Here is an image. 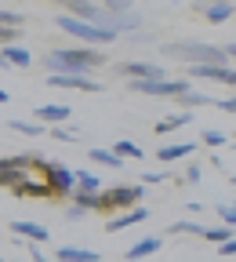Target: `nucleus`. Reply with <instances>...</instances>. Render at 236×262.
I'll return each instance as SVG.
<instances>
[{
  "label": "nucleus",
  "mask_w": 236,
  "mask_h": 262,
  "mask_svg": "<svg viewBox=\"0 0 236 262\" xmlns=\"http://www.w3.org/2000/svg\"><path fill=\"white\" fill-rule=\"evenodd\" d=\"M106 62L109 58L102 48H58V51L44 55V66L51 73H87V70H98Z\"/></svg>",
  "instance_id": "obj_1"
},
{
  "label": "nucleus",
  "mask_w": 236,
  "mask_h": 262,
  "mask_svg": "<svg viewBox=\"0 0 236 262\" xmlns=\"http://www.w3.org/2000/svg\"><path fill=\"white\" fill-rule=\"evenodd\" d=\"M33 168L44 175V182L51 186V193L58 196V201H65V196L77 193V171H69L65 164H55V160H48L40 153H33Z\"/></svg>",
  "instance_id": "obj_2"
},
{
  "label": "nucleus",
  "mask_w": 236,
  "mask_h": 262,
  "mask_svg": "<svg viewBox=\"0 0 236 262\" xmlns=\"http://www.w3.org/2000/svg\"><path fill=\"white\" fill-rule=\"evenodd\" d=\"M163 55H167V58H185V62H193V66H225V62H229V58H225V48L193 44V40H185V44H163Z\"/></svg>",
  "instance_id": "obj_3"
},
{
  "label": "nucleus",
  "mask_w": 236,
  "mask_h": 262,
  "mask_svg": "<svg viewBox=\"0 0 236 262\" xmlns=\"http://www.w3.org/2000/svg\"><path fill=\"white\" fill-rule=\"evenodd\" d=\"M142 196H146V186H138V182H124V186L102 189L98 215H120V211H131V208L142 204Z\"/></svg>",
  "instance_id": "obj_4"
},
{
  "label": "nucleus",
  "mask_w": 236,
  "mask_h": 262,
  "mask_svg": "<svg viewBox=\"0 0 236 262\" xmlns=\"http://www.w3.org/2000/svg\"><path fill=\"white\" fill-rule=\"evenodd\" d=\"M55 26H58L62 33H69L73 40H80L84 48H95V44H109V40H116L113 33L98 29V26H91V22H80V18H73V15H55Z\"/></svg>",
  "instance_id": "obj_5"
},
{
  "label": "nucleus",
  "mask_w": 236,
  "mask_h": 262,
  "mask_svg": "<svg viewBox=\"0 0 236 262\" xmlns=\"http://www.w3.org/2000/svg\"><path fill=\"white\" fill-rule=\"evenodd\" d=\"M116 73L127 77V84H142V80H167V70L156 62H116Z\"/></svg>",
  "instance_id": "obj_6"
},
{
  "label": "nucleus",
  "mask_w": 236,
  "mask_h": 262,
  "mask_svg": "<svg viewBox=\"0 0 236 262\" xmlns=\"http://www.w3.org/2000/svg\"><path fill=\"white\" fill-rule=\"evenodd\" d=\"M134 91H142V95H156V98H182L185 91H193L189 88V80H142V84H131Z\"/></svg>",
  "instance_id": "obj_7"
},
{
  "label": "nucleus",
  "mask_w": 236,
  "mask_h": 262,
  "mask_svg": "<svg viewBox=\"0 0 236 262\" xmlns=\"http://www.w3.org/2000/svg\"><path fill=\"white\" fill-rule=\"evenodd\" d=\"M48 88H69V91H87V95L102 91V84L87 73H48Z\"/></svg>",
  "instance_id": "obj_8"
},
{
  "label": "nucleus",
  "mask_w": 236,
  "mask_h": 262,
  "mask_svg": "<svg viewBox=\"0 0 236 262\" xmlns=\"http://www.w3.org/2000/svg\"><path fill=\"white\" fill-rule=\"evenodd\" d=\"M189 77L193 80H218L225 88H236V70H229V66H189Z\"/></svg>",
  "instance_id": "obj_9"
},
{
  "label": "nucleus",
  "mask_w": 236,
  "mask_h": 262,
  "mask_svg": "<svg viewBox=\"0 0 236 262\" xmlns=\"http://www.w3.org/2000/svg\"><path fill=\"white\" fill-rule=\"evenodd\" d=\"M11 233L15 237H22L26 244H48V226H40V222H33V219H15L11 222Z\"/></svg>",
  "instance_id": "obj_10"
},
{
  "label": "nucleus",
  "mask_w": 236,
  "mask_h": 262,
  "mask_svg": "<svg viewBox=\"0 0 236 262\" xmlns=\"http://www.w3.org/2000/svg\"><path fill=\"white\" fill-rule=\"evenodd\" d=\"M15 196H29V201H55V193H51V186L44 182V179H22L15 189H11Z\"/></svg>",
  "instance_id": "obj_11"
},
{
  "label": "nucleus",
  "mask_w": 236,
  "mask_h": 262,
  "mask_svg": "<svg viewBox=\"0 0 236 262\" xmlns=\"http://www.w3.org/2000/svg\"><path fill=\"white\" fill-rule=\"evenodd\" d=\"M142 219H149V208L138 204V208H131V211H120L106 222V233H120V229H131V226H138Z\"/></svg>",
  "instance_id": "obj_12"
},
{
  "label": "nucleus",
  "mask_w": 236,
  "mask_h": 262,
  "mask_svg": "<svg viewBox=\"0 0 236 262\" xmlns=\"http://www.w3.org/2000/svg\"><path fill=\"white\" fill-rule=\"evenodd\" d=\"M193 8L204 15L211 26H222V22H229L236 15V4H193Z\"/></svg>",
  "instance_id": "obj_13"
},
{
  "label": "nucleus",
  "mask_w": 236,
  "mask_h": 262,
  "mask_svg": "<svg viewBox=\"0 0 236 262\" xmlns=\"http://www.w3.org/2000/svg\"><path fill=\"white\" fill-rule=\"evenodd\" d=\"M69 120V106L65 102H58V106H37V124L44 127V124H51V127H58V124H65Z\"/></svg>",
  "instance_id": "obj_14"
},
{
  "label": "nucleus",
  "mask_w": 236,
  "mask_h": 262,
  "mask_svg": "<svg viewBox=\"0 0 236 262\" xmlns=\"http://www.w3.org/2000/svg\"><path fill=\"white\" fill-rule=\"evenodd\" d=\"M0 55H4V62L11 66V70H29V66H33V55H29V48H22V44H11V48L0 51Z\"/></svg>",
  "instance_id": "obj_15"
},
{
  "label": "nucleus",
  "mask_w": 236,
  "mask_h": 262,
  "mask_svg": "<svg viewBox=\"0 0 236 262\" xmlns=\"http://www.w3.org/2000/svg\"><path fill=\"white\" fill-rule=\"evenodd\" d=\"M160 248H163V241H160V237H146V241H138V244H131V248H127V262L149 258V255H156Z\"/></svg>",
  "instance_id": "obj_16"
},
{
  "label": "nucleus",
  "mask_w": 236,
  "mask_h": 262,
  "mask_svg": "<svg viewBox=\"0 0 236 262\" xmlns=\"http://www.w3.org/2000/svg\"><path fill=\"white\" fill-rule=\"evenodd\" d=\"M58 262H98V251L91 248H55Z\"/></svg>",
  "instance_id": "obj_17"
},
{
  "label": "nucleus",
  "mask_w": 236,
  "mask_h": 262,
  "mask_svg": "<svg viewBox=\"0 0 236 262\" xmlns=\"http://www.w3.org/2000/svg\"><path fill=\"white\" fill-rule=\"evenodd\" d=\"M175 102L182 106V113H193V110H200V106H215L218 98H211V95H204V91H185L182 98H175Z\"/></svg>",
  "instance_id": "obj_18"
},
{
  "label": "nucleus",
  "mask_w": 236,
  "mask_h": 262,
  "mask_svg": "<svg viewBox=\"0 0 236 262\" xmlns=\"http://www.w3.org/2000/svg\"><path fill=\"white\" fill-rule=\"evenodd\" d=\"M65 8H69V15L80 18V22H95V18H98V8H102V4H91V0H69Z\"/></svg>",
  "instance_id": "obj_19"
},
{
  "label": "nucleus",
  "mask_w": 236,
  "mask_h": 262,
  "mask_svg": "<svg viewBox=\"0 0 236 262\" xmlns=\"http://www.w3.org/2000/svg\"><path fill=\"white\" fill-rule=\"evenodd\" d=\"M193 153H196V142H175V146H163L156 157L163 164H171V160H182V157H193Z\"/></svg>",
  "instance_id": "obj_20"
},
{
  "label": "nucleus",
  "mask_w": 236,
  "mask_h": 262,
  "mask_svg": "<svg viewBox=\"0 0 236 262\" xmlns=\"http://www.w3.org/2000/svg\"><path fill=\"white\" fill-rule=\"evenodd\" d=\"M189 120H193V113H182V110H178V113H171V117H163V120L156 124V135H171V131L185 127Z\"/></svg>",
  "instance_id": "obj_21"
},
{
  "label": "nucleus",
  "mask_w": 236,
  "mask_h": 262,
  "mask_svg": "<svg viewBox=\"0 0 236 262\" xmlns=\"http://www.w3.org/2000/svg\"><path fill=\"white\" fill-rule=\"evenodd\" d=\"M87 157H91V160H98L102 168H116V171L124 168V160H120L113 149H106V146H95V149H87Z\"/></svg>",
  "instance_id": "obj_22"
},
{
  "label": "nucleus",
  "mask_w": 236,
  "mask_h": 262,
  "mask_svg": "<svg viewBox=\"0 0 236 262\" xmlns=\"http://www.w3.org/2000/svg\"><path fill=\"white\" fill-rule=\"evenodd\" d=\"M204 222H193V219H178V222H171L167 226V233H193V237H204Z\"/></svg>",
  "instance_id": "obj_23"
},
{
  "label": "nucleus",
  "mask_w": 236,
  "mask_h": 262,
  "mask_svg": "<svg viewBox=\"0 0 236 262\" xmlns=\"http://www.w3.org/2000/svg\"><path fill=\"white\" fill-rule=\"evenodd\" d=\"M77 189L80 193H102V179L95 171H77Z\"/></svg>",
  "instance_id": "obj_24"
},
{
  "label": "nucleus",
  "mask_w": 236,
  "mask_h": 262,
  "mask_svg": "<svg viewBox=\"0 0 236 262\" xmlns=\"http://www.w3.org/2000/svg\"><path fill=\"white\" fill-rule=\"evenodd\" d=\"M48 135L55 142H80V127H69V124H58V127H48Z\"/></svg>",
  "instance_id": "obj_25"
},
{
  "label": "nucleus",
  "mask_w": 236,
  "mask_h": 262,
  "mask_svg": "<svg viewBox=\"0 0 236 262\" xmlns=\"http://www.w3.org/2000/svg\"><path fill=\"white\" fill-rule=\"evenodd\" d=\"M11 131H18V135H29V139L48 135V127H40L37 120H11Z\"/></svg>",
  "instance_id": "obj_26"
},
{
  "label": "nucleus",
  "mask_w": 236,
  "mask_h": 262,
  "mask_svg": "<svg viewBox=\"0 0 236 262\" xmlns=\"http://www.w3.org/2000/svg\"><path fill=\"white\" fill-rule=\"evenodd\" d=\"M109 149H113L120 160H124V157H131V160H146V153L134 146V142H127V139H120V142H116V146H109Z\"/></svg>",
  "instance_id": "obj_27"
},
{
  "label": "nucleus",
  "mask_w": 236,
  "mask_h": 262,
  "mask_svg": "<svg viewBox=\"0 0 236 262\" xmlns=\"http://www.w3.org/2000/svg\"><path fill=\"white\" fill-rule=\"evenodd\" d=\"M229 237H232V233H229V226H222V222H218V226H207V229H204V241H211V244H218V248H222V244H225Z\"/></svg>",
  "instance_id": "obj_28"
},
{
  "label": "nucleus",
  "mask_w": 236,
  "mask_h": 262,
  "mask_svg": "<svg viewBox=\"0 0 236 262\" xmlns=\"http://www.w3.org/2000/svg\"><path fill=\"white\" fill-rule=\"evenodd\" d=\"M225 142H229V135H225V131H218V127H207V131H204V146L218 149V146H225Z\"/></svg>",
  "instance_id": "obj_29"
},
{
  "label": "nucleus",
  "mask_w": 236,
  "mask_h": 262,
  "mask_svg": "<svg viewBox=\"0 0 236 262\" xmlns=\"http://www.w3.org/2000/svg\"><path fill=\"white\" fill-rule=\"evenodd\" d=\"M0 26L22 29V26H26V15H18V11H8V8H0Z\"/></svg>",
  "instance_id": "obj_30"
},
{
  "label": "nucleus",
  "mask_w": 236,
  "mask_h": 262,
  "mask_svg": "<svg viewBox=\"0 0 236 262\" xmlns=\"http://www.w3.org/2000/svg\"><path fill=\"white\" fill-rule=\"evenodd\" d=\"M218 219H222V226H236V204H218Z\"/></svg>",
  "instance_id": "obj_31"
},
{
  "label": "nucleus",
  "mask_w": 236,
  "mask_h": 262,
  "mask_svg": "<svg viewBox=\"0 0 236 262\" xmlns=\"http://www.w3.org/2000/svg\"><path fill=\"white\" fill-rule=\"evenodd\" d=\"M200 179H204V168H200V164L193 160V164H189V168H185V175H182V182H189V186H196Z\"/></svg>",
  "instance_id": "obj_32"
},
{
  "label": "nucleus",
  "mask_w": 236,
  "mask_h": 262,
  "mask_svg": "<svg viewBox=\"0 0 236 262\" xmlns=\"http://www.w3.org/2000/svg\"><path fill=\"white\" fill-rule=\"evenodd\" d=\"M171 175L167 171H142V186H160V182H167Z\"/></svg>",
  "instance_id": "obj_33"
},
{
  "label": "nucleus",
  "mask_w": 236,
  "mask_h": 262,
  "mask_svg": "<svg viewBox=\"0 0 236 262\" xmlns=\"http://www.w3.org/2000/svg\"><path fill=\"white\" fill-rule=\"evenodd\" d=\"M18 33H22V29H11V26H0V44H4V48H11V44L18 40Z\"/></svg>",
  "instance_id": "obj_34"
},
{
  "label": "nucleus",
  "mask_w": 236,
  "mask_h": 262,
  "mask_svg": "<svg viewBox=\"0 0 236 262\" xmlns=\"http://www.w3.org/2000/svg\"><path fill=\"white\" fill-rule=\"evenodd\" d=\"M218 255H222V258H232V255H236V237H229V241L218 248Z\"/></svg>",
  "instance_id": "obj_35"
},
{
  "label": "nucleus",
  "mask_w": 236,
  "mask_h": 262,
  "mask_svg": "<svg viewBox=\"0 0 236 262\" xmlns=\"http://www.w3.org/2000/svg\"><path fill=\"white\" fill-rule=\"evenodd\" d=\"M222 113H236V95H229V98H222V102H215Z\"/></svg>",
  "instance_id": "obj_36"
},
{
  "label": "nucleus",
  "mask_w": 236,
  "mask_h": 262,
  "mask_svg": "<svg viewBox=\"0 0 236 262\" xmlns=\"http://www.w3.org/2000/svg\"><path fill=\"white\" fill-rule=\"evenodd\" d=\"M65 215H69V219H73V222H77V219H84V215H87V211H84V208H77V204H69V211H65Z\"/></svg>",
  "instance_id": "obj_37"
},
{
  "label": "nucleus",
  "mask_w": 236,
  "mask_h": 262,
  "mask_svg": "<svg viewBox=\"0 0 236 262\" xmlns=\"http://www.w3.org/2000/svg\"><path fill=\"white\" fill-rule=\"evenodd\" d=\"M4 102H11V95H8L4 88H0V106H4Z\"/></svg>",
  "instance_id": "obj_38"
},
{
  "label": "nucleus",
  "mask_w": 236,
  "mask_h": 262,
  "mask_svg": "<svg viewBox=\"0 0 236 262\" xmlns=\"http://www.w3.org/2000/svg\"><path fill=\"white\" fill-rule=\"evenodd\" d=\"M225 58H236V44H229V48H225Z\"/></svg>",
  "instance_id": "obj_39"
},
{
  "label": "nucleus",
  "mask_w": 236,
  "mask_h": 262,
  "mask_svg": "<svg viewBox=\"0 0 236 262\" xmlns=\"http://www.w3.org/2000/svg\"><path fill=\"white\" fill-rule=\"evenodd\" d=\"M0 70H11V66H8V62H4V55H0Z\"/></svg>",
  "instance_id": "obj_40"
},
{
  "label": "nucleus",
  "mask_w": 236,
  "mask_h": 262,
  "mask_svg": "<svg viewBox=\"0 0 236 262\" xmlns=\"http://www.w3.org/2000/svg\"><path fill=\"white\" fill-rule=\"evenodd\" d=\"M229 179H232V186H236V171H232V175H229Z\"/></svg>",
  "instance_id": "obj_41"
},
{
  "label": "nucleus",
  "mask_w": 236,
  "mask_h": 262,
  "mask_svg": "<svg viewBox=\"0 0 236 262\" xmlns=\"http://www.w3.org/2000/svg\"><path fill=\"white\" fill-rule=\"evenodd\" d=\"M0 262H4V258H0Z\"/></svg>",
  "instance_id": "obj_42"
}]
</instances>
